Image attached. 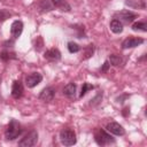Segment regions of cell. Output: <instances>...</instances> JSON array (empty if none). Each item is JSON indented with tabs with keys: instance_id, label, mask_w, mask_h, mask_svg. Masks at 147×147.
I'll return each instance as SVG.
<instances>
[{
	"instance_id": "cell-18",
	"label": "cell",
	"mask_w": 147,
	"mask_h": 147,
	"mask_svg": "<svg viewBox=\"0 0 147 147\" xmlns=\"http://www.w3.org/2000/svg\"><path fill=\"white\" fill-rule=\"evenodd\" d=\"M79 49H80V47L76 42H72V41L68 42V51L70 53H77V52H79Z\"/></svg>"
},
{
	"instance_id": "cell-12",
	"label": "cell",
	"mask_w": 147,
	"mask_h": 147,
	"mask_svg": "<svg viewBox=\"0 0 147 147\" xmlns=\"http://www.w3.org/2000/svg\"><path fill=\"white\" fill-rule=\"evenodd\" d=\"M44 57L48 61H57V60L61 59V53L57 48H51V49L45 52Z\"/></svg>"
},
{
	"instance_id": "cell-20",
	"label": "cell",
	"mask_w": 147,
	"mask_h": 147,
	"mask_svg": "<svg viewBox=\"0 0 147 147\" xmlns=\"http://www.w3.org/2000/svg\"><path fill=\"white\" fill-rule=\"evenodd\" d=\"M9 17H10V13L9 11H7L6 9H0V22L7 20Z\"/></svg>"
},
{
	"instance_id": "cell-19",
	"label": "cell",
	"mask_w": 147,
	"mask_h": 147,
	"mask_svg": "<svg viewBox=\"0 0 147 147\" xmlns=\"http://www.w3.org/2000/svg\"><path fill=\"white\" fill-rule=\"evenodd\" d=\"M94 88V86L93 85H91V84H88V83H84L83 84V87H82V92H80V98L83 96V95H85L86 93H87V91H90V90H93Z\"/></svg>"
},
{
	"instance_id": "cell-9",
	"label": "cell",
	"mask_w": 147,
	"mask_h": 147,
	"mask_svg": "<svg viewBox=\"0 0 147 147\" xmlns=\"http://www.w3.org/2000/svg\"><path fill=\"white\" fill-rule=\"evenodd\" d=\"M106 129H107L108 132H110V133H113V134H115V136H123V134L125 133L123 126H122L121 124L116 123V122H111V123L107 124Z\"/></svg>"
},
{
	"instance_id": "cell-10",
	"label": "cell",
	"mask_w": 147,
	"mask_h": 147,
	"mask_svg": "<svg viewBox=\"0 0 147 147\" xmlns=\"http://www.w3.org/2000/svg\"><path fill=\"white\" fill-rule=\"evenodd\" d=\"M23 31V23L21 21H14L10 26V33L14 39H17Z\"/></svg>"
},
{
	"instance_id": "cell-17",
	"label": "cell",
	"mask_w": 147,
	"mask_h": 147,
	"mask_svg": "<svg viewBox=\"0 0 147 147\" xmlns=\"http://www.w3.org/2000/svg\"><path fill=\"white\" fill-rule=\"evenodd\" d=\"M109 62H110V64H113V65H119V64H122V57H121L119 55L111 54V55L109 56Z\"/></svg>"
},
{
	"instance_id": "cell-5",
	"label": "cell",
	"mask_w": 147,
	"mask_h": 147,
	"mask_svg": "<svg viewBox=\"0 0 147 147\" xmlns=\"http://www.w3.org/2000/svg\"><path fill=\"white\" fill-rule=\"evenodd\" d=\"M137 16H138V15L134 14V13H132L131 10L124 9V10H121V11L116 13L115 18H119L121 22H124L125 24H129V23L133 22V21L137 18Z\"/></svg>"
},
{
	"instance_id": "cell-6",
	"label": "cell",
	"mask_w": 147,
	"mask_h": 147,
	"mask_svg": "<svg viewBox=\"0 0 147 147\" xmlns=\"http://www.w3.org/2000/svg\"><path fill=\"white\" fill-rule=\"evenodd\" d=\"M41 80H42V76L39 72H32V74H30L25 77V84L30 88L37 86Z\"/></svg>"
},
{
	"instance_id": "cell-7",
	"label": "cell",
	"mask_w": 147,
	"mask_h": 147,
	"mask_svg": "<svg viewBox=\"0 0 147 147\" xmlns=\"http://www.w3.org/2000/svg\"><path fill=\"white\" fill-rule=\"evenodd\" d=\"M144 42V39L142 38H137V37H129L126 38L125 40H123L122 42V48L126 49V48H133V47H137L139 45H141Z\"/></svg>"
},
{
	"instance_id": "cell-15",
	"label": "cell",
	"mask_w": 147,
	"mask_h": 147,
	"mask_svg": "<svg viewBox=\"0 0 147 147\" xmlns=\"http://www.w3.org/2000/svg\"><path fill=\"white\" fill-rule=\"evenodd\" d=\"M52 5L56 8H60L63 11H69L70 10V6L65 0H51Z\"/></svg>"
},
{
	"instance_id": "cell-4",
	"label": "cell",
	"mask_w": 147,
	"mask_h": 147,
	"mask_svg": "<svg viewBox=\"0 0 147 147\" xmlns=\"http://www.w3.org/2000/svg\"><path fill=\"white\" fill-rule=\"evenodd\" d=\"M37 140H38V133H37V131L32 130L28 134H25L24 138H22L20 140L18 146H21V147H32L37 144Z\"/></svg>"
},
{
	"instance_id": "cell-21",
	"label": "cell",
	"mask_w": 147,
	"mask_h": 147,
	"mask_svg": "<svg viewBox=\"0 0 147 147\" xmlns=\"http://www.w3.org/2000/svg\"><path fill=\"white\" fill-rule=\"evenodd\" d=\"M93 51H94L93 45H88V46H87V48H86V52H85V56H84V59H88V57L93 54Z\"/></svg>"
},
{
	"instance_id": "cell-8",
	"label": "cell",
	"mask_w": 147,
	"mask_h": 147,
	"mask_svg": "<svg viewBox=\"0 0 147 147\" xmlns=\"http://www.w3.org/2000/svg\"><path fill=\"white\" fill-rule=\"evenodd\" d=\"M55 96V90L53 87H46L41 91V93L39 94V99L42 102H51Z\"/></svg>"
},
{
	"instance_id": "cell-13",
	"label": "cell",
	"mask_w": 147,
	"mask_h": 147,
	"mask_svg": "<svg viewBox=\"0 0 147 147\" xmlns=\"http://www.w3.org/2000/svg\"><path fill=\"white\" fill-rule=\"evenodd\" d=\"M76 90H77L76 84L69 83V84H67V85L64 86V88H63V94H64L65 96H68V98H74L75 94H76Z\"/></svg>"
},
{
	"instance_id": "cell-14",
	"label": "cell",
	"mask_w": 147,
	"mask_h": 147,
	"mask_svg": "<svg viewBox=\"0 0 147 147\" xmlns=\"http://www.w3.org/2000/svg\"><path fill=\"white\" fill-rule=\"evenodd\" d=\"M109 26H110V30H111L114 33H121V32L123 31V23H122L118 18L111 20Z\"/></svg>"
},
{
	"instance_id": "cell-1",
	"label": "cell",
	"mask_w": 147,
	"mask_h": 147,
	"mask_svg": "<svg viewBox=\"0 0 147 147\" xmlns=\"http://www.w3.org/2000/svg\"><path fill=\"white\" fill-rule=\"evenodd\" d=\"M22 133V127H21V124L15 121V119H11L10 123L8 124L7 129H6V132H5V136L8 140H14L16 139L20 134Z\"/></svg>"
},
{
	"instance_id": "cell-16",
	"label": "cell",
	"mask_w": 147,
	"mask_h": 147,
	"mask_svg": "<svg viewBox=\"0 0 147 147\" xmlns=\"http://www.w3.org/2000/svg\"><path fill=\"white\" fill-rule=\"evenodd\" d=\"M132 29L134 31H144L146 32L147 31V24L145 22H136L132 24Z\"/></svg>"
},
{
	"instance_id": "cell-11",
	"label": "cell",
	"mask_w": 147,
	"mask_h": 147,
	"mask_svg": "<svg viewBox=\"0 0 147 147\" xmlns=\"http://www.w3.org/2000/svg\"><path fill=\"white\" fill-rule=\"evenodd\" d=\"M23 94V85L20 80H15L11 86V95L14 99H20Z\"/></svg>"
},
{
	"instance_id": "cell-2",
	"label": "cell",
	"mask_w": 147,
	"mask_h": 147,
	"mask_svg": "<svg viewBox=\"0 0 147 147\" xmlns=\"http://www.w3.org/2000/svg\"><path fill=\"white\" fill-rule=\"evenodd\" d=\"M60 141L64 146H72L76 144V133L71 129H63L60 132Z\"/></svg>"
},
{
	"instance_id": "cell-3",
	"label": "cell",
	"mask_w": 147,
	"mask_h": 147,
	"mask_svg": "<svg viewBox=\"0 0 147 147\" xmlns=\"http://www.w3.org/2000/svg\"><path fill=\"white\" fill-rule=\"evenodd\" d=\"M94 139L96 141V144L99 146H106V145H109V144H113L115 142L114 138L107 133L105 130H101V129H98L94 133Z\"/></svg>"
},
{
	"instance_id": "cell-22",
	"label": "cell",
	"mask_w": 147,
	"mask_h": 147,
	"mask_svg": "<svg viewBox=\"0 0 147 147\" xmlns=\"http://www.w3.org/2000/svg\"><path fill=\"white\" fill-rule=\"evenodd\" d=\"M109 65H110V64H109V61H106V62L103 63V65H102V68H101V71H102V72H106V71L108 70V68H109Z\"/></svg>"
}]
</instances>
